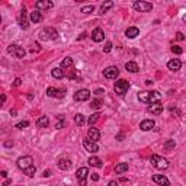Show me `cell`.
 I'll use <instances>...</instances> for the list:
<instances>
[{
    "mask_svg": "<svg viewBox=\"0 0 186 186\" xmlns=\"http://www.w3.org/2000/svg\"><path fill=\"white\" fill-rule=\"evenodd\" d=\"M160 93L158 92H148V90H145V92H140L138 93V99H140V102H143V103H156V102H158L160 101Z\"/></svg>",
    "mask_w": 186,
    "mask_h": 186,
    "instance_id": "6da1fadb",
    "label": "cell"
},
{
    "mask_svg": "<svg viewBox=\"0 0 186 186\" xmlns=\"http://www.w3.org/2000/svg\"><path fill=\"white\" fill-rule=\"evenodd\" d=\"M38 37H39L41 41H52V39H57L58 38V32H57L55 28L48 26V28L41 29L39 34H38Z\"/></svg>",
    "mask_w": 186,
    "mask_h": 186,
    "instance_id": "7a4b0ae2",
    "label": "cell"
},
{
    "mask_svg": "<svg viewBox=\"0 0 186 186\" xmlns=\"http://www.w3.org/2000/svg\"><path fill=\"white\" fill-rule=\"evenodd\" d=\"M150 161H151V164H153L156 169H158V170H166V169L169 167V160L164 158V157H161V156H157V154L151 156Z\"/></svg>",
    "mask_w": 186,
    "mask_h": 186,
    "instance_id": "3957f363",
    "label": "cell"
},
{
    "mask_svg": "<svg viewBox=\"0 0 186 186\" xmlns=\"http://www.w3.org/2000/svg\"><path fill=\"white\" fill-rule=\"evenodd\" d=\"M114 89H115V93H118L119 96H122V95H125V93L128 92V89H130V83H128L127 80L121 79V80H118V81L115 83Z\"/></svg>",
    "mask_w": 186,
    "mask_h": 186,
    "instance_id": "277c9868",
    "label": "cell"
},
{
    "mask_svg": "<svg viewBox=\"0 0 186 186\" xmlns=\"http://www.w3.org/2000/svg\"><path fill=\"white\" fill-rule=\"evenodd\" d=\"M8 52H10V54H12V55H15L16 58H23V57H25V54H26V51H25L22 47L16 45V44L9 45V47H8Z\"/></svg>",
    "mask_w": 186,
    "mask_h": 186,
    "instance_id": "5b68a950",
    "label": "cell"
},
{
    "mask_svg": "<svg viewBox=\"0 0 186 186\" xmlns=\"http://www.w3.org/2000/svg\"><path fill=\"white\" fill-rule=\"evenodd\" d=\"M89 174V170L87 167H79L77 172H76V177L79 180V185L80 186H86V177Z\"/></svg>",
    "mask_w": 186,
    "mask_h": 186,
    "instance_id": "8992f818",
    "label": "cell"
},
{
    "mask_svg": "<svg viewBox=\"0 0 186 186\" xmlns=\"http://www.w3.org/2000/svg\"><path fill=\"white\" fill-rule=\"evenodd\" d=\"M47 96L50 98H64L65 96V89H57V87H48L47 89Z\"/></svg>",
    "mask_w": 186,
    "mask_h": 186,
    "instance_id": "52a82bcc",
    "label": "cell"
},
{
    "mask_svg": "<svg viewBox=\"0 0 186 186\" xmlns=\"http://www.w3.org/2000/svg\"><path fill=\"white\" fill-rule=\"evenodd\" d=\"M32 163H34V158L31 156H23V157H19L18 158V167L21 170H25V169L31 167Z\"/></svg>",
    "mask_w": 186,
    "mask_h": 186,
    "instance_id": "ba28073f",
    "label": "cell"
},
{
    "mask_svg": "<svg viewBox=\"0 0 186 186\" xmlns=\"http://www.w3.org/2000/svg\"><path fill=\"white\" fill-rule=\"evenodd\" d=\"M74 99L77 102H86L90 99V92L87 89H81V90H77L74 93Z\"/></svg>",
    "mask_w": 186,
    "mask_h": 186,
    "instance_id": "9c48e42d",
    "label": "cell"
},
{
    "mask_svg": "<svg viewBox=\"0 0 186 186\" xmlns=\"http://www.w3.org/2000/svg\"><path fill=\"white\" fill-rule=\"evenodd\" d=\"M134 9L135 10H138V12H150L151 9H153V5L151 3H148V2H134Z\"/></svg>",
    "mask_w": 186,
    "mask_h": 186,
    "instance_id": "30bf717a",
    "label": "cell"
},
{
    "mask_svg": "<svg viewBox=\"0 0 186 186\" xmlns=\"http://www.w3.org/2000/svg\"><path fill=\"white\" fill-rule=\"evenodd\" d=\"M103 76L106 79H109V80H114V79H116L119 76V70H118V67H114V65L112 67H108V68H105Z\"/></svg>",
    "mask_w": 186,
    "mask_h": 186,
    "instance_id": "8fae6325",
    "label": "cell"
},
{
    "mask_svg": "<svg viewBox=\"0 0 186 186\" xmlns=\"http://www.w3.org/2000/svg\"><path fill=\"white\" fill-rule=\"evenodd\" d=\"M92 39L95 41V42H102L105 39V32L102 28H95L92 32Z\"/></svg>",
    "mask_w": 186,
    "mask_h": 186,
    "instance_id": "7c38bea8",
    "label": "cell"
},
{
    "mask_svg": "<svg viewBox=\"0 0 186 186\" xmlns=\"http://www.w3.org/2000/svg\"><path fill=\"white\" fill-rule=\"evenodd\" d=\"M83 147H84V150H86V151L93 153V154L99 151L98 144H96V143H93V141H90V140H84V141H83Z\"/></svg>",
    "mask_w": 186,
    "mask_h": 186,
    "instance_id": "4fadbf2b",
    "label": "cell"
},
{
    "mask_svg": "<svg viewBox=\"0 0 186 186\" xmlns=\"http://www.w3.org/2000/svg\"><path fill=\"white\" fill-rule=\"evenodd\" d=\"M87 140H90V141H93V143H98V141L101 140V132H99V130L92 127V128L87 131Z\"/></svg>",
    "mask_w": 186,
    "mask_h": 186,
    "instance_id": "5bb4252c",
    "label": "cell"
},
{
    "mask_svg": "<svg viewBox=\"0 0 186 186\" xmlns=\"http://www.w3.org/2000/svg\"><path fill=\"white\" fill-rule=\"evenodd\" d=\"M52 6H54V5H52V2H50V0H39V2L35 3L37 10H48V9H51Z\"/></svg>",
    "mask_w": 186,
    "mask_h": 186,
    "instance_id": "9a60e30c",
    "label": "cell"
},
{
    "mask_svg": "<svg viewBox=\"0 0 186 186\" xmlns=\"http://www.w3.org/2000/svg\"><path fill=\"white\" fill-rule=\"evenodd\" d=\"M153 180H154V183H157V185H160V186H169V185H170L169 179H167L164 174H154V176H153Z\"/></svg>",
    "mask_w": 186,
    "mask_h": 186,
    "instance_id": "2e32d148",
    "label": "cell"
},
{
    "mask_svg": "<svg viewBox=\"0 0 186 186\" xmlns=\"http://www.w3.org/2000/svg\"><path fill=\"white\" fill-rule=\"evenodd\" d=\"M148 112L153 114V115H160L163 112V105L160 102H156V103H151L148 106Z\"/></svg>",
    "mask_w": 186,
    "mask_h": 186,
    "instance_id": "e0dca14e",
    "label": "cell"
},
{
    "mask_svg": "<svg viewBox=\"0 0 186 186\" xmlns=\"http://www.w3.org/2000/svg\"><path fill=\"white\" fill-rule=\"evenodd\" d=\"M19 25L22 29H28L29 23H28V16H26V10L22 9L21 10V18H19Z\"/></svg>",
    "mask_w": 186,
    "mask_h": 186,
    "instance_id": "ac0fdd59",
    "label": "cell"
},
{
    "mask_svg": "<svg viewBox=\"0 0 186 186\" xmlns=\"http://www.w3.org/2000/svg\"><path fill=\"white\" fill-rule=\"evenodd\" d=\"M167 67H169V70H172V71H177V70H180L182 63H180V60L173 58V60H170V61L167 63Z\"/></svg>",
    "mask_w": 186,
    "mask_h": 186,
    "instance_id": "d6986e66",
    "label": "cell"
},
{
    "mask_svg": "<svg viewBox=\"0 0 186 186\" xmlns=\"http://www.w3.org/2000/svg\"><path fill=\"white\" fill-rule=\"evenodd\" d=\"M125 35H127V38L134 39V38H137V37L140 35V29L135 28V26H131V28H128V29L125 31Z\"/></svg>",
    "mask_w": 186,
    "mask_h": 186,
    "instance_id": "ffe728a7",
    "label": "cell"
},
{
    "mask_svg": "<svg viewBox=\"0 0 186 186\" xmlns=\"http://www.w3.org/2000/svg\"><path fill=\"white\" fill-rule=\"evenodd\" d=\"M154 121L153 119H144L141 124H140V128L143 130V131H150V130H153L154 128Z\"/></svg>",
    "mask_w": 186,
    "mask_h": 186,
    "instance_id": "44dd1931",
    "label": "cell"
},
{
    "mask_svg": "<svg viewBox=\"0 0 186 186\" xmlns=\"http://www.w3.org/2000/svg\"><path fill=\"white\" fill-rule=\"evenodd\" d=\"M29 19H31V22H32V23H38V22H41V21H42V15H41V12H39V10H34V12H31Z\"/></svg>",
    "mask_w": 186,
    "mask_h": 186,
    "instance_id": "7402d4cb",
    "label": "cell"
},
{
    "mask_svg": "<svg viewBox=\"0 0 186 186\" xmlns=\"http://www.w3.org/2000/svg\"><path fill=\"white\" fill-rule=\"evenodd\" d=\"M125 68H127V71H130V73H138V71H140L138 64L134 63V61H128V63L125 64Z\"/></svg>",
    "mask_w": 186,
    "mask_h": 186,
    "instance_id": "603a6c76",
    "label": "cell"
},
{
    "mask_svg": "<svg viewBox=\"0 0 186 186\" xmlns=\"http://www.w3.org/2000/svg\"><path fill=\"white\" fill-rule=\"evenodd\" d=\"M67 77H68L70 80H74V81H81V76H80V73H79L76 68L70 70V73L67 74Z\"/></svg>",
    "mask_w": 186,
    "mask_h": 186,
    "instance_id": "cb8c5ba5",
    "label": "cell"
},
{
    "mask_svg": "<svg viewBox=\"0 0 186 186\" xmlns=\"http://www.w3.org/2000/svg\"><path fill=\"white\" fill-rule=\"evenodd\" d=\"M48 124H50V119H48L47 116H41V118H38L37 122H35V125H37L38 128H47Z\"/></svg>",
    "mask_w": 186,
    "mask_h": 186,
    "instance_id": "d4e9b609",
    "label": "cell"
},
{
    "mask_svg": "<svg viewBox=\"0 0 186 186\" xmlns=\"http://www.w3.org/2000/svg\"><path fill=\"white\" fill-rule=\"evenodd\" d=\"M58 167H60L61 170L70 169V167H71V160H68V158H60V160H58Z\"/></svg>",
    "mask_w": 186,
    "mask_h": 186,
    "instance_id": "484cf974",
    "label": "cell"
},
{
    "mask_svg": "<svg viewBox=\"0 0 186 186\" xmlns=\"http://www.w3.org/2000/svg\"><path fill=\"white\" fill-rule=\"evenodd\" d=\"M89 164H90L92 167H99V169L103 166V164H102V160H101L99 157H90V158H89Z\"/></svg>",
    "mask_w": 186,
    "mask_h": 186,
    "instance_id": "4316f807",
    "label": "cell"
},
{
    "mask_svg": "<svg viewBox=\"0 0 186 186\" xmlns=\"http://www.w3.org/2000/svg\"><path fill=\"white\" fill-rule=\"evenodd\" d=\"M51 74H52V77L54 79H63L65 74H64V70L61 68V67H57V68H54L52 71H51Z\"/></svg>",
    "mask_w": 186,
    "mask_h": 186,
    "instance_id": "83f0119b",
    "label": "cell"
},
{
    "mask_svg": "<svg viewBox=\"0 0 186 186\" xmlns=\"http://www.w3.org/2000/svg\"><path fill=\"white\" fill-rule=\"evenodd\" d=\"M115 172H116L118 174H122V173L128 172V164H127V163H119V164H116Z\"/></svg>",
    "mask_w": 186,
    "mask_h": 186,
    "instance_id": "f1b7e54d",
    "label": "cell"
},
{
    "mask_svg": "<svg viewBox=\"0 0 186 186\" xmlns=\"http://www.w3.org/2000/svg\"><path fill=\"white\" fill-rule=\"evenodd\" d=\"M99 116H101V114H99V112H96V114H93V115H90V116H89V119H87V124H89L90 127H93V125H95V124L98 122Z\"/></svg>",
    "mask_w": 186,
    "mask_h": 186,
    "instance_id": "f546056e",
    "label": "cell"
},
{
    "mask_svg": "<svg viewBox=\"0 0 186 186\" xmlns=\"http://www.w3.org/2000/svg\"><path fill=\"white\" fill-rule=\"evenodd\" d=\"M111 8H114V2H106V3H103L102 6H101V15H103V13H106Z\"/></svg>",
    "mask_w": 186,
    "mask_h": 186,
    "instance_id": "4dcf8cb0",
    "label": "cell"
},
{
    "mask_svg": "<svg viewBox=\"0 0 186 186\" xmlns=\"http://www.w3.org/2000/svg\"><path fill=\"white\" fill-rule=\"evenodd\" d=\"M73 65V58H70V57H65L63 61H61V68H70Z\"/></svg>",
    "mask_w": 186,
    "mask_h": 186,
    "instance_id": "1f68e13d",
    "label": "cell"
},
{
    "mask_svg": "<svg viewBox=\"0 0 186 186\" xmlns=\"http://www.w3.org/2000/svg\"><path fill=\"white\" fill-rule=\"evenodd\" d=\"M174 147H176V143H174V140H169V141H166V143H164V145H163L164 151H172Z\"/></svg>",
    "mask_w": 186,
    "mask_h": 186,
    "instance_id": "d6a6232c",
    "label": "cell"
},
{
    "mask_svg": "<svg viewBox=\"0 0 186 186\" xmlns=\"http://www.w3.org/2000/svg\"><path fill=\"white\" fill-rule=\"evenodd\" d=\"M74 122H76L79 127H83V125H84V122H86V119H84V116H83L81 114H76V116H74Z\"/></svg>",
    "mask_w": 186,
    "mask_h": 186,
    "instance_id": "836d02e7",
    "label": "cell"
},
{
    "mask_svg": "<svg viewBox=\"0 0 186 186\" xmlns=\"http://www.w3.org/2000/svg\"><path fill=\"white\" fill-rule=\"evenodd\" d=\"M102 105H103V101L102 99H93L92 101V108H95V109H101L102 108Z\"/></svg>",
    "mask_w": 186,
    "mask_h": 186,
    "instance_id": "e575fe53",
    "label": "cell"
},
{
    "mask_svg": "<svg viewBox=\"0 0 186 186\" xmlns=\"http://www.w3.org/2000/svg\"><path fill=\"white\" fill-rule=\"evenodd\" d=\"M35 172H37V167H35L34 164H32L31 167H28V169H25V170H23V173H25L26 176H29V177H32V176L35 174Z\"/></svg>",
    "mask_w": 186,
    "mask_h": 186,
    "instance_id": "d590c367",
    "label": "cell"
},
{
    "mask_svg": "<svg viewBox=\"0 0 186 186\" xmlns=\"http://www.w3.org/2000/svg\"><path fill=\"white\" fill-rule=\"evenodd\" d=\"M81 13H92V12H95V8H93L92 5H89V6H84V8H81V10H80Z\"/></svg>",
    "mask_w": 186,
    "mask_h": 186,
    "instance_id": "8d00e7d4",
    "label": "cell"
},
{
    "mask_svg": "<svg viewBox=\"0 0 186 186\" xmlns=\"http://www.w3.org/2000/svg\"><path fill=\"white\" fill-rule=\"evenodd\" d=\"M28 125H29V122H28V121H21L19 124H16V128L22 130V128H26Z\"/></svg>",
    "mask_w": 186,
    "mask_h": 186,
    "instance_id": "74e56055",
    "label": "cell"
},
{
    "mask_svg": "<svg viewBox=\"0 0 186 186\" xmlns=\"http://www.w3.org/2000/svg\"><path fill=\"white\" fill-rule=\"evenodd\" d=\"M172 51H173L174 54H182V52H183V50H182L180 47H177V45H173V47H172Z\"/></svg>",
    "mask_w": 186,
    "mask_h": 186,
    "instance_id": "f35d334b",
    "label": "cell"
},
{
    "mask_svg": "<svg viewBox=\"0 0 186 186\" xmlns=\"http://www.w3.org/2000/svg\"><path fill=\"white\" fill-rule=\"evenodd\" d=\"M111 50H112V42H106L103 47V52H109Z\"/></svg>",
    "mask_w": 186,
    "mask_h": 186,
    "instance_id": "ab89813d",
    "label": "cell"
},
{
    "mask_svg": "<svg viewBox=\"0 0 186 186\" xmlns=\"http://www.w3.org/2000/svg\"><path fill=\"white\" fill-rule=\"evenodd\" d=\"M64 127H65V122H64L63 119H60V121L55 124V128H57V130H60V128H64Z\"/></svg>",
    "mask_w": 186,
    "mask_h": 186,
    "instance_id": "60d3db41",
    "label": "cell"
},
{
    "mask_svg": "<svg viewBox=\"0 0 186 186\" xmlns=\"http://www.w3.org/2000/svg\"><path fill=\"white\" fill-rule=\"evenodd\" d=\"M176 39H177V41H183V39H185V35H183L182 32H177V34H176Z\"/></svg>",
    "mask_w": 186,
    "mask_h": 186,
    "instance_id": "b9f144b4",
    "label": "cell"
},
{
    "mask_svg": "<svg viewBox=\"0 0 186 186\" xmlns=\"http://www.w3.org/2000/svg\"><path fill=\"white\" fill-rule=\"evenodd\" d=\"M21 84H22V80H21L19 77H16V79H15V81H13V86H16V87H19Z\"/></svg>",
    "mask_w": 186,
    "mask_h": 186,
    "instance_id": "7bdbcfd3",
    "label": "cell"
},
{
    "mask_svg": "<svg viewBox=\"0 0 186 186\" xmlns=\"http://www.w3.org/2000/svg\"><path fill=\"white\" fill-rule=\"evenodd\" d=\"M108 186H119V183H118L116 180H111V182L108 183Z\"/></svg>",
    "mask_w": 186,
    "mask_h": 186,
    "instance_id": "ee69618b",
    "label": "cell"
},
{
    "mask_svg": "<svg viewBox=\"0 0 186 186\" xmlns=\"http://www.w3.org/2000/svg\"><path fill=\"white\" fill-rule=\"evenodd\" d=\"M92 180H93V182H98V180H99V176H98L96 173H93V174H92Z\"/></svg>",
    "mask_w": 186,
    "mask_h": 186,
    "instance_id": "f6af8a7d",
    "label": "cell"
},
{
    "mask_svg": "<svg viewBox=\"0 0 186 186\" xmlns=\"http://www.w3.org/2000/svg\"><path fill=\"white\" fill-rule=\"evenodd\" d=\"M42 176H44V177H48V176H51V170H45Z\"/></svg>",
    "mask_w": 186,
    "mask_h": 186,
    "instance_id": "bcb514c9",
    "label": "cell"
},
{
    "mask_svg": "<svg viewBox=\"0 0 186 186\" xmlns=\"http://www.w3.org/2000/svg\"><path fill=\"white\" fill-rule=\"evenodd\" d=\"M95 93H96V95H102V93H105V92H103V89H98Z\"/></svg>",
    "mask_w": 186,
    "mask_h": 186,
    "instance_id": "7dc6e473",
    "label": "cell"
},
{
    "mask_svg": "<svg viewBox=\"0 0 186 186\" xmlns=\"http://www.w3.org/2000/svg\"><path fill=\"white\" fill-rule=\"evenodd\" d=\"M10 183H12V180H9V179H8V180H5V182H3V186H8V185H10Z\"/></svg>",
    "mask_w": 186,
    "mask_h": 186,
    "instance_id": "c3c4849f",
    "label": "cell"
},
{
    "mask_svg": "<svg viewBox=\"0 0 186 186\" xmlns=\"http://www.w3.org/2000/svg\"><path fill=\"white\" fill-rule=\"evenodd\" d=\"M0 176H2V177H6V176H8V172H6V170H3L2 173H0Z\"/></svg>",
    "mask_w": 186,
    "mask_h": 186,
    "instance_id": "681fc988",
    "label": "cell"
},
{
    "mask_svg": "<svg viewBox=\"0 0 186 186\" xmlns=\"http://www.w3.org/2000/svg\"><path fill=\"white\" fill-rule=\"evenodd\" d=\"M84 37H86V34H84V32H83V34H81V35H80V37H79V38H77V39H79V41H80V39H83V38H84Z\"/></svg>",
    "mask_w": 186,
    "mask_h": 186,
    "instance_id": "f907efd6",
    "label": "cell"
},
{
    "mask_svg": "<svg viewBox=\"0 0 186 186\" xmlns=\"http://www.w3.org/2000/svg\"><path fill=\"white\" fill-rule=\"evenodd\" d=\"M145 84H147V86H151L153 81H151V80H145Z\"/></svg>",
    "mask_w": 186,
    "mask_h": 186,
    "instance_id": "816d5d0a",
    "label": "cell"
},
{
    "mask_svg": "<svg viewBox=\"0 0 186 186\" xmlns=\"http://www.w3.org/2000/svg\"><path fill=\"white\" fill-rule=\"evenodd\" d=\"M116 138H118V140H119V141H122V138H124V135H122V134H119V135H118V137H116Z\"/></svg>",
    "mask_w": 186,
    "mask_h": 186,
    "instance_id": "f5cc1de1",
    "label": "cell"
},
{
    "mask_svg": "<svg viewBox=\"0 0 186 186\" xmlns=\"http://www.w3.org/2000/svg\"><path fill=\"white\" fill-rule=\"evenodd\" d=\"M183 21H185V22H186V15H185V16H183Z\"/></svg>",
    "mask_w": 186,
    "mask_h": 186,
    "instance_id": "db71d44e",
    "label": "cell"
}]
</instances>
